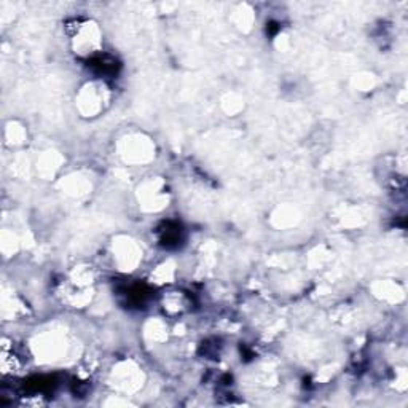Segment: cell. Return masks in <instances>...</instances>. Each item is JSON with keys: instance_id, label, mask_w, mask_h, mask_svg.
<instances>
[{"instance_id": "6da1fadb", "label": "cell", "mask_w": 408, "mask_h": 408, "mask_svg": "<svg viewBox=\"0 0 408 408\" xmlns=\"http://www.w3.org/2000/svg\"><path fill=\"white\" fill-rule=\"evenodd\" d=\"M179 241H180V228L177 225H174V228H169V224H168V230L163 231L161 242L166 247H172V246H177Z\"/></svg>"}, {"instance_id": "7a4b0ae2", "label": "cell", "mask_w": 408, "mask_h": 408, "mask_svg": "<svg viewBox=\"0 0 408 408\" xmlns=\"http://www.w3.org/2000/svg\"><path fill=\"white\" fill-rule=\"evenodd\" d=\"M90 65L94 70H97L99 73H104V75L115 72V61L108 59V58H97V59L91 61Z\"/></svg>"}]
</instances>
